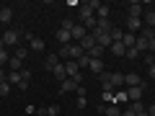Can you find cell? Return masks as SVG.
Returning <instances> with one entry per match:
<instances>
[{
	"mask_svg": "<svg viewBox=\"0 0 155 116\" xmlns=\"http://www.w3.org/2000/svg\"><path fill=\"white\" fill-rule=\"evenodd\" d=\"M98 5H101V3H96V0H91V3H80V5H78V18L85 21V18L96 16V8H98Z\"/></svg>",
	"mask_w": 155,
	"mask_h": 116,
	"instance_id": "cell-1",
	"label": "cell"
},
{
	"mask_svg": "<svg viewBox=\"0 0 155 116\" xmlns=\"http://www.w3.org/2000/svg\"><path fill=\"white\" fill-rule=\"evenodd\" d=\"M109 13H111V8H109V5H104V3L96 8V18H109Z\"/></svg>",
	"mask_w": 155,
	"mask_h": 116,
	"instance_id": "cell-23",
	"label": "cell"
},
{
	"mask_svg": "<svg viewBox=\"0 0 155 116\" xmlns=\"http://www.w3.org/2000/svg\"><path fill=\"white\" fill-rule=\"evenodd\" d=\"M109 52H111L114 57H124V54H127V47H124L122 41H114V44L109 47Z\"/></svg>",
	"mask_w": 155,
	"mask_h": 116,
	"instance_id": "cell-11",
	"label": "cell"
},
{
	"mask_svg": "<svg viewBox=\"0 0 155 116\" xmlns=\"http://www.w3.org/2000/svg\"><path fill=\"white\" fill-rule=\"evenodd\" d=\"M124 85H127V88H134V85H142V80H140V75H134V72H127V75H124Z\"/></svg>",
	"mask_w": 155,
	"mask_h": 116,
	"instance_id": "cell-12",
	"label": "cell"
},
{
	"mask_svg": "<svg viewBox=\"0 0 155 116\" xmlns=\"http://www.w3.org/2000/svg\"><path fill=\"white\" fill-rule=\"evenodd\" d=\"M83 85V75L80 77H67V80H62L60 83V93H70V90H78Z\"/></svg>",
	"mask_w": 155,
	"mask_h": 116,
	"instance_id": "cell-3",
	"label": "cell"
},
{
	"mask_svg": "<svg viewBox=\"0 0 155 116\" xmlns=\"http://www.w3.org/2000/svg\"><path fill=\"white\" fill-rule=\"evenodd\" d=\"M11 88H13V85L8 83V80H5V83H0V98H5V95L11 93Z\"/></svg>",
	"mask_w": 155,
	"mask_h": 116,
	"instance_id": "cell-26",
	"label": "cell"
},
{
	"mask_svg": "<svg viewBox=\"0 0 155 116\" xmlns=\"http://www.w3.org/2000/svg\"><path fill=\"white\" fill-rule=\"evenodd\" d=\"M140 36H142L145 41H150V39H155V28H147V26H142V31H140Z\"/></svg>",
	"mask_w": 155,
	"mask_h": 116,
	"instance_id": "cell-24",
	"label": "cell"
},
{
	"mask_svg": "<svg viewBox=\"0 0 155 116\" xmlns=\"http://www.w3.org/2000/svg\"><path fill=\"white\" fill-rule=\"evenodd\" d=\"M57 65H60V57H57V54H49V57H47V62H44V70H54Z\"/></svg>",
	"mask_w": 155,
	"mask_h": 116,
	"instance_id": "cell-20",
	"label": "cell"
},
{
	"mask_svg": "<svg viewBox=\"0 0 155 116\" xmlns=\"http://www.w3.org/2000/svg\"><path fill=\"white\" fill-rule=\"evenodd\" d=\"M70 34H72V41H80L83 36H88V31H85V26H83V23H75Z\"/></svg>",
	"mask_w": 155,
	"mask_h": 116,
	"instance_id": "cell-9",
	"label": "cell"
},
{
	"mask_svg": "<svg viewBox=\"0 0 155 116\" xmlns=\"http://www.w3.org/2000/svg\"><path fill=\"white\" fill-rule=\"evenodd\" d=\"M52 75L57 77V83H62V80H67V72H65V65H62V62H60V65H57L54 70H52Z\"/></svg>",
	"mask_w": 155,
	"mask_h": 116,
	"instance_id": "cell-13",
	"label": "cell"
},
{
	"mask_svg": "<svg viewBox=\"0 0 155 116\" xmlns=\"http://www.w3.org/2000/svg\"><path fill=\"white\" fill-rule=\"evenodd\" d=\"M124 39V31L122 28H114V31H111V41H122Z\"/></svg>",
	"mask_w": 155,
	"mask_h": 116,
	"instance_id": "cell-29",
	"label": "cell"
},
{
	"mask_svg": "<svg viewBox=\"0 0 155 116\" xmlns=\"http://www.w3.org/2000/svg\"><path fill=\"white\" fill-rule=\"evenodd\" d=\"M65 72H67V77H80V67H78V60H67V62H65Z\"/></svg>",
	"mask_w": 155,
	"mask_h": 116,
	"instance_id": "cell-5",
	"label": "cell"
},
{
	"mask_svg": "<svg viewBox=\"0 0 155 116\" xmlns=\"http://www.w3.org/2000/svg\"><path fill=\"white\" fill-rule=\"evenodd\" d=\"M101 111H104L106 116H122V108H119L116 103H109V106H104Z\"/></svg>",
	"mask_w": 155,
	"mask_h": 116,
	"instance_id": "cell-16",
	"label": "cell"
},
{
	"mask_svg": "<svg viewBox=\"0 0 155 116\" xmlns=\"http://www.w3.org/2000/svg\"><path fill=\"white\" fill-rule=\"evenodd\" d=\"M78 44H80V49H83V52H91L96 47V36H93V34H88V36H83Z\"/></svg>",
	"mask_w": 155,
	"mask_h": 116,
	"instance_id": "cell-7",
	"label": "cell"
},
{
	"mask_svg": "<svg viewBox=\"0 0 155 116\" xmlns=\"http://www.w3.org/2000/svg\"><path fill=\"white\" fill-rule=\"evenodd\" d=\"M28 49H36V52H41V49H44V39L28 36Z\"/></svg>",
	"mask_w": 155,
	"mask_h": 116,
	"instance_id": "cell-17",
	"label": "cell"
},
{
	"mask_svg": "<svg viewBox=\"0 0 155 116\" xmlns=\"http://www.w3.org/2000/svg\"><path fill=\"white\" fill-rule=\"evenodd\" d=\"M147 77H150V80H155V65L147 67Z\"/></svg>",
	"mask_w": 155,
	"mask_h": 116,
	"instance_id": "cell-35",
	"label": "cell"
},
{
	"mask_svg": "<svg viewBox=\"0 0 155 116\" xmlns=\"http://www.w3.org/2000/svg\"><path fill=\"white\" fill-rule=\"evenodd\" d=\"M54 36H57V41H60L62 47L72 44V34H70V31H65V28H57V31H54Z\"/></svg>",
	"mask_w": 155,
	"mask_h": 116,
	"instance_id": "cell-6",
	"label": "cell"
},
{
	"mask_svg": "<svg viewBox=\"0 0 155 116\" xmlns=\"http://www.w3.org/2000/svg\"><path fill=\"white\" fill-rule=\"evenodd\" d=\"M134 47H137V52H140V54H142V52H147V41H145L142 36H137V44H134Z\"/></svg>",
	"mask_w": 155,
	"mask_h": 116,
	"instance_id": "cell-27",
	"label": "cell"
},
{
	"mask_svg": "<svg viewBox=\"0 0 155 116\" xmlns=\"http://www.w3.org/2000/svg\"><path fill=\"white\" fill-rule=\"evenodd\" d=\"M13 57H18V60H26V57H28V49H26V47H16V54H13Z\"/></svg>",
	"mask_w": 155,
	"mask_h": 116,
	"instance_id": "cell-28",
	"label": "cell"
},
{
	"mask_svg": "<svg viewBox=\"0 0 155 116\" xmlns=\"http://www.w3.org/2000/svg\"><path fill=\"white\" fill-rule=\"evenodd\" d=\"M153 57H155V52H153Z\"/></svg>",
	"mask_w": 155,
	"mask_h": 116,
	"instance_id": "cell-41",
	"label": "cell"
},
{
	"mask_svg": "<svg viewBox=\"0 0 155 116\" xmlns=\"http://www.w3.org/2000/svg\"><path fill=\"white\" fill-rule=\"evenodd\" d=\"M124 93H127V101H129V103H134V101H142V93H145V83H142V85H134V88H127Z\"/></svg>",
	"mask_w": 155,
	"mask_h": 116,
	"instance_id": "cell-4",
	"label": "cell"
},
{
	"mask_svg": "<svg viewBox=\"0 0 155 116\" xmlns=\"http://www.w3.org/2000/svg\"><path fill=\"white\" fill-rule=\"evenodd\" d=\"M78 67H80V70H83V67H91V57H88V54H83L80 60H78Z\"/></svg>",
	"mask_w": 155,
	"mask_h": 116,
	"instance_id": "cell-30",
	"label": "cell"
},
{
	"mask_svg": "<svg viewBox=\"0 0 155 116\" xmlns=\"http://www.w3.org/2000/svg\"><path fill=\"white\" fill-rule=\"evenodd\" d=\"M72 26H75V21H72V18H65V21L60 23V28H65V31H72Z\"/></svg>",
	"mask_w": 155,
	"mask_h": 116,
	"instance_id": "cell-31",
	"label": "cell"
},
{
	"mask_svg": "<svg viewBox=\"0 0 155 116\" xmlns=\"http://www.w3.org/2000/svg\"><path fill=\"white\" fill-rule=\"evenodd\" d=\"M11 85H21L23 83V77H21V72H8V77H5Z\"/></svg>",
	"mask_w": 155,
	"mask_h": 116,
	"instance_id": "cell-21",
	"label": "cell"
},
{
	"mask_svg": "<svg viewBox=\"0 0 155 116\" xmlns=\"http://www.w3.org/2000/svg\"><path fill=\"white\" fill-rule=\"evenodd\" d=\"M11 62V54H8V49H0V65H8Z\"/></svg>",
	"mask_w": 155,
	"mask_h": 116,
	"instance_id": "cell-32",
	"label": "cell"
},
{
	"mask_svg": "<svg viewBox=\"0 0 155 116\" xmlns=\"http://www.w3.org/2000/svg\"><path fill=\"white\" fill-rule=\"evenodd\" d=\"M147 116H155V106H150V108H147Z\"/></svg>",
	"mask_w": 155,
	"mask_h": 116,
	"instance_id": "cell-38",
	"label": "cell"
},
{
	"mask_svg": "<svg viewBox=\"0 0 155 116\" xmlns=\"http://www.w3.org/2000/svg\"><path fill=\"white\" fill-rule=\"evenodd\" d=\"M85 106H88V101H85V95H83V98H78V108H85Z\"/></svg>",
	"mask_w": 155,
	"mask_h": 116,
	"instance_id": "cell-36",
	"label": "cell"
},
{
	"mask_svg": "<svg viewBox=\"0 0 155 116\" xmlns=\"http://www.w3.org/2000/svg\"><path fill=\"white\" fill-rule=\"evenodd\" d=\"M124 57H129V60H137V57H140L137 47H132V49H127V54H124Z\"/></svg>",
	"mask_w": 155,
	"mask_h": 116,
	"instance_id": "cell-33",
	"label": "cell"
},
{
	"mask_svg": "<svg viewBox=\"0 0 155 116\" xmlns=\"http://www.w3.org/2000/svg\"><path fill=\"white\" fill-rule=\"evenodd\" d=\"M109 83L114 85L116 90H119V88L124 85V75H122V72H109Z\"/></svg>",
	"mask_w": 155,
	"mask_h": 116,
	"instance_id": "cell-10",
	"label": "cell"
},
{
	"mask_svg": "<svg viewBox=\"0 0 155 116\" xmlns=\"http://www.w3.org/2000/svg\"><path fill=\"white\" fill-rule=\"evenodd\" d=\"M0 49H5V44H3V36H0Z\"/></svg>",
	"mask_w": 155,
	"mask_h": 116,
	"instance_id": "cell-40",
	"label": "cell"
},
{
	"mask_svg": "<svg viewBox=\"0 0 155 116\" xmlns=\"http://www.w3.org/2000/svg\"><path fill=\"white\" fill-rule=\"evenodd\" d=\"M142 5H140V3H129V16L127 18H140V16H142Z\"/></svg>",
	"mask_w": 155,
	"mask_h": 116,
	"instance_id": "cell-15",
	"label": "cell"
},
{
	"mask_svg": "<svg viewBox=\"0 0 155 116\" xmlns=\"http://www.w3.org/2000/svg\"><path fill=\"white\" fill-rule=\"evenodd\" d=\"M142 18H145V23H147V28H155V11H145Z\"/></svg>",
	"mask_w": 155,
	"mask_h": 116,
	"instance_id": "cell-22",
	"label": "cell"
},
{
	"mask_svg": "<svg viewBox=\"0 0 155 116\" xmlns=\"http://www.w3.org/2000/svg\"><path fill=\"white\" fill-rule=\"evenodd\" d=\"M122 116H134V111H132V108H124V111H122Z\"/></svg>",
	"mask_w": 155,
	"mask_h": 116,
	"instance_id": "cell-37",
	"label": "cell"
},
{
	"mask_svg": "<svg viewBox=\"0 0 155 116\" xmlns=\"http://www.w3.org/2000/svg\"><path fill=\"white\" fill-rule=\"evenodd\" d=\"M5 77H8V75H5L3 70H0V83H5Z\"/></svg>",
	"mask_w": 155,
	"mask_h": 116,
	"instance_id": "cell-39",
	"label": "cell"
},
{
	"mask_svg": "<svg viewBox=\"0 0 155 116\" xmlns=\"http://www.w3.org/2000/svg\"><path fill=\"white\" fill-rule=\"evenodd\" d=\"M18 41H21V31H18V28H5V34H3V44H5V49L18 47Z\"/></svg>",
	"mask_w": 155,
	"mask_h": 116,
	"instance_id": "cell-2",
	"label": "cell"
},
{
	"mask_svg": "<svg viewBox=\"0 0 155 116\" xmlns=\"http://www.w3.org/2000/svg\"><path fill=\"white\" fill-rule=\"evenodd\" d=\"M142 31V21L140 18H127V34H140Z\"/></svg>",
	"mask_w": 155,
	"mask_h": 116,
	"instance_id": "cell-8",
	"label": "cell"
},
{
	"mask_svg": "<svg viewBox=\"0 0 155 116\" xmlns=\"http://www.w3.org/2000/svg\"><path fill=\"white\" fill-rule=\"evenodd\" d=\"M39 116H57L60 114V106H47V108H36Z\"/></svg>",
	"mask_w": 155,
	"mask_h": 116,
	"instance_id": "cell-14",
	"label": "cell"
},
{
	"mask_svg": "<svg viewBox=\"0 0 155 116\" xmlns=\"http://www.w3.org/2000/svg\"><path fill=\"white\" fill-rule=\"evenodd\" d=\"M13 18V8H0V23H11Z\"/></svg>",
	"mask_w": 155,
	"mask_h": 116,
	"instance_id": "cell-19",
	"label": "cell"
},
{
	"mask_svg": "<svg viewBox=\"0 0 155 116\" xmlns=\"http://www.w3.org/2000/svg\"><path fill=\"white\" fill-rule=\"evenodd\" d=\"M91 70H93L96 75H101V72H104V62L101 60H91Z\"/></svg>",
	"mask_w": 155,
	"mask_h": 116,
	"instance_id": "cell-25",
	"label": "cell"
},
{
	"mask_svg": "<svg viewBox=\"0 0 155 116\" xmlns=\"http://www.w3.org/2000/svg\"><path fill=\"white\" fill-rule=\"evenodd\" d=\"M145 62H147V67H150V65H155V57L147 52V54H145Z\"/></svg>",
	"mask_w": 155,
	"mask_h": 116,
	"instance_id": "cell-34",
	"label": "cell"
},
{
	"mask_svg": "<svg viewBox=\"0 0 155 116\" xmlns=\"http://www.w3.org/2000/svg\"><path fill=\"white\" fill-rule=\"evenodd\" d=\"M122 44L127 47V49H132V47L137 44V34H127V31H124V39H122Z\"/></svg>",
	"mask_w": 155,
	"mask_h": 116,
	"instance_id": "cell-18",
	"label": "cell"
}]
</instances>
